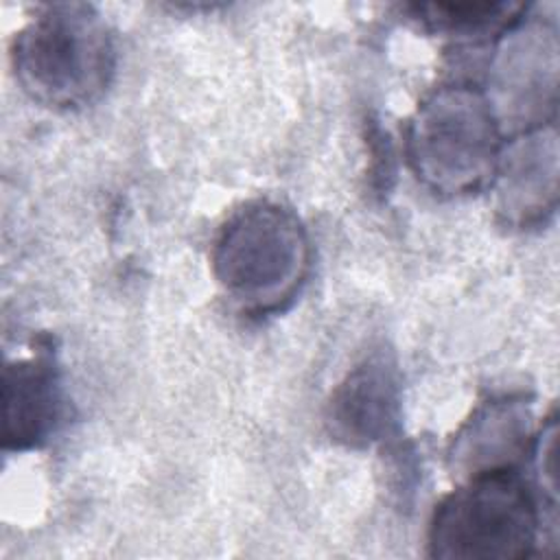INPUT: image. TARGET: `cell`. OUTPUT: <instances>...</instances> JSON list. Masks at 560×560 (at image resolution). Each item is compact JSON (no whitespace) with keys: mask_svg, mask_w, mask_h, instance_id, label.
Listing matches in <instances>:
<instances>
[{"mask_svg":"<svg viewBox=\"0 0 560 560\" xmlns=\"http://www.w3.org/2000/svg\"><path fill=\"white\" fill-rule=\"evenodd\" d=\"M499 206L516 223L540 219L556 199V133L532 131L499 155Z\"/></svg>","mask_w":560,"mask_h":560,"instance_id":"cell-7","label":"cell"},{"mask_svg":"<svg viewBox=\"0 0 560 560\" xmlns=\"http://www.w3.org/2000/svg\"><path fill=\"white\" fill-rule=\"evenodd\" d=\"M422 11L429 13L424 20H429L438 28H446L455 33H470V31L477 33L490 24L501 22L503 15L512 11V7L503 2H483V4L468 2V4H429V7H422Z\"/></svg>","mask_w":560,"mask_h":560,"instance_id":"cell-9","label":"cell"},{"mask_svg":"<svg viewBox=\"0 0 560 560\" xmlns=\"http://www.w3.org/2000/svg\"><path fill=\"white\" fill-rule=\"evenodd\" d=\"M11 59L24 92L44 105L70 109L107 90L116 50L109 26L94 7L57 2L15 35Z\"/></svg>","mask_w":560,"mask_h":560,"instance_id":"cell-1","label":"cell"},{"mask_svg":"<svg viewBox=\"0 0 560 560\" xmlns=\"http://www.w3.org/2000/svg\"><path fill=\"white\" fill-rule=\"evenodd\" d=\"M527 427L529 413L521 402L510 398L492 400L462 429L453 446V459L470 475L508 468V462L525 446Z\"/></svg>","mask_w":560,"mask_h":560,"instance_id":"cell-8","label":"cell"},{"mask_svg":"<svg viewBox=\"0 0 560 560\" xmlns=\"http://www.w3.org/2000/svg\"><path fill=\"white\" fill-rule=\"evenodd\" d=\"M212 267L219 284L254 313L282 308L308 269V241L293 212L249 203L219 232Z\"/></svg>","mask_w":560,"mask_h":560,"instance_id":"cell-2","label":"cell"},{"mask_svg":"<svg viewBox=\"0 0 560 560\" xmlns=\"http://www.w3.org/2000/svg\"><path fill=\"white\" fill-rule=\"evenodd\" d=\"M400 416V381L396 363L374 352L354 365L332 392L328 424L348 446H372L389 438Z\"/></svg>","mask_w":560,"mask_h":560,"instance_id":"cell-5","label":"cell"},{"mask_svg":"<svg viewBox=\"0 0 560 560\" xmlns=\"http://www.w3.org/2000/svg\"><path fill=\"white\" fill-rule=\"evenodd\" d=\"M409 158L418 177L440 192L481 186L499 162L492 103L470 88H444L418 109L409 131Z\"/></svg>","mask_w":560,"mask_h":560,"instance_id":"cell-4","label":"cell"},{"mask_svg":"<svg viewBox=\"0 0 560 560\" xmlns=\"http://www.w3.org/2000/svg\"><path fill=\"white\" fill-rule=\"evenodd\" d=\"M61 411L57 370L46 357L7 363L2 370V442L24 451L42 444Z\"/></svg>","mask_w":560,"mask_h":560,"instance_id":"cell-6","label":"cell"},{"mask_svg":"<svg viewBox=\"0 0 560 560\" xmlns=\"http://www.w3.org/2000/svg\"><path fill=\"white\" fill-rule=\"evenodd\" d=\"M538 505L510 468L477 472L433 512L429 553L442 560H518L538 538Z\"/></svg>","mask_w":560,"mask_h":560,"instance_id":"cell-3","label":"cell"}]
</instances>
